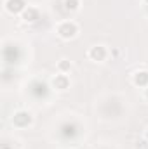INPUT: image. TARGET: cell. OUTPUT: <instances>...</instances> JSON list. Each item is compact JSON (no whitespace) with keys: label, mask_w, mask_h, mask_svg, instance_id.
Instances as JSON below:
<instances>
[{"label":"cell","mask_w":148,"mask_h":149,"mask_svg":"<svg viewBox=\"0 0 148 149\" xmlns=\"http://www.w3.org/2000/svg\"><path fill=\"white\" fill-rule=\"evenodd\" d=\"M78 33V26L75 24L73 21H63L58 24V35L63 40H70Z\"/></svg>","instance_id":"obj_1"},{"label":"cell","mask_w":148,"mask_h":149,"mask_svg":"<svg viewBox=\"0 0 148 149\" xmlns=\"http://www.w3.org/2000/svg\"><path fill=\"white\" fill-rule=\"evenodd\" d=\"M5 9L11 12V14H19L26 9V3L23 0H7L5 2Z\"/></svg>","instance_id":"obj_2"},{"label":"cell","mask_w":148,"mask_h":149,"mask_svg":"<svg viewBox=\"0 0 148 149\" xmlns=\"http://www.w3.org/2000/svg\"><path fill=\"white\" fill-rule=\"evenodd\" d=\"M105 56H106V50H105V47H101V45H94V47H91L89 52H87V57L92 59V61H103Z\"/></svg>","instance_id":"obj_3"},{"label":"cell","mask_w":148,"mask_h":149,"mask_svg":"<svg viewBox=\"0 0 148 149\" xmlns=\"http://www.w3.org/2000/svg\"><path fill=\"white\" fill-rule=\"evenodd\" d=\"M21 17H23V21H26V23H33V21L38 19V10L35 7H28V9H25V10L21 12Z\"/></svg>","instance_id":"obj_4"},{"label":"cell","mask_w":148,"mask_h":149,"mask_svg":"<svg viewBox=\"0 0 148 149\" xmlns=\"http://www.w3.org/2000/svg\"><path fill=\"white\" fill-rule=\"evenodd\" d=\"M132 81L138 87H148V71H136L132 76Z\"/></svg>","instance_id":"obj_5"},{"label":"cell","mask_w":148,"mask_h":149,"mask_svg":"<svg viewBox=\"0 0 148 149\" xmlns=\"http://www.w3.org/2000/svg\"><path fill=\"white\" fill-rule=\"evenodd\" d=\"M52 83H54V87L56 88H59V90H65V88H68V78H66V74H58L54 80H52Z\"/></svg>","instance_id":"obj_6"},{"label":"cell","mask_w":148,"mask_h":149,"mask_svg":"<svg viewBox=\"0 0 148 149\" xmlns=\"http://www.w3.org/2000/svg\"><path fill=\"white\" fill-rule=\"evenodd\" d=\"M70 68H72V63L66 61V59H61V61L58 63V70H59L63 74L66 73V71H70Z\"/></svg>","instance_id":"obj_7"},{"label":"cell","mask_w":148,"mask_h":149,"mask_svg":"<svg viewBox=\"0 0 148 149\" xmlns=\"http://www.w3.org/2000/svg\"><path fill=\"white\" fill-rule=\"evenodd\" d=\"M80 5V0H65V7L68 10H77Z\"/></svg>","instance_id":"obj_8"},{"label":"cell","mask_w":148,"mask_h":149,"mask_svg":"<svg viewBox=\"0 0 148 149\" xmlns=\"http://www.w3.org/2000/svg\"><path fill=\"white\" fill-rule=\"evenodd\" d=\"M145 97L148 99V87H147V92H145Z\"/></svg>","instance_id":"obj_9"},{"label":"cell","mask_w":148,"mask_h":149,"mask_svg":"<svg viewBox=\"0 0 148 149\" xmlns=\"http://www.w3.org/2000/svg\"><path fill=\"white\" fill-rule=\"evenodd\" d=\"M145 2H147V3H148V0H145Z\"/></svg>","instance_id":"obj_10"}]
</instances>
